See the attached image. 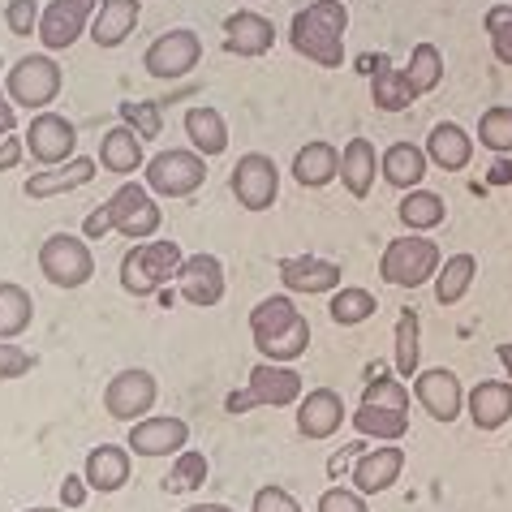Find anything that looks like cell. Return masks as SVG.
I'll return each instance as SVG.
<instances>
[{"label":"cell","mask_w":512,"mask_h":512,"mask_svg":"<svg viewBox=\"0 0 512 512\" xmlns=\"http://www.w3.org/2000/svg\"><path fill=\"white\" fill-rule=\"evenodd\" d=\"M345 35H349V9L345 0H310L297 9L289 26V44L297 56H306L319 69H340L345 65Z\"/></svg>","instance_id":"cell-1"},{"label":"cell","mask_w":512,"mask_h":512,"mask_svg":"<svg viewBox=\"0 0 512 512\" xmlns=\"http://www.w3.org/2000/svg\"><path fill=\"white\" fill-rule=\"evenodd\" d=\"M181 263H186V250H181L173 237L138 241V246H130L121 254V267H117L121 289L130 297H151V293H160L177 280Z\"/></svg>","instance_id":"cell-2"},{"label":"cell","mask_w":512,"mask_h":512,"mask_svg":"<svg viewBox=\"0 0 512 512\" xmlns=\"http://www.w3.org/2000/svg\"><path fill=\"white\" fill-rule=\"evenodd\" d=\"M302 375H297V366H284V362H254L250 366V379L246 388L233 392L229 401H224V414H250V409H289L302 401Z\"/></svg>","instance_id":"cell-3"},{"label":"cell","mask_w":512,"mask_h":512,"mask_svg":"<svg viewBox=\"0 0 512 512\" xmlns=\"http://www.w3.org/2000/svg\"><path fill=\"white\" fill-rule=\"evenodd\" d=\"M439 263H444V254H439L435 237L405 233V237H392L388 246H383L379 276H383V284H392V289H422V284L435 280Z\"/></svg>","instance_id":"cell-4"},{"label":"cell","mask_w":512,"mask_h":512,"mask_svg":"<svg viewBox=\"0 0 512 512\" xmlns=\"http://www.w3.org/2000/svg\"><path fill=\"white\" fill-rule=\"evenodd\" d=\"M61 87H65V69L52 52L22 56L5 74V95L13 99V108H26V112H48Z\"/></svg>","instance_id":"cell-5"},{"label":"cell","mask_w":512,"mask_h":512,"mask_svg":"<svg viewBox=\"0 0 512 512\" xmlns=\"http://www.w3.org/2000/svg\"><path fill=\"white\" fill-rule=\"evenodd\" d=\"M207 181V160L194 147H168L160 155H151L142 168V186L155 198H190L194 190H203Z\"/></svg>","instance_id":"cell-6"},{"label":"cell","mask_w":512,"mask_h":512,"mask_svg":"<svg viewBox=\"0 0 512 512\" xmlns=\"http://www.w3.org/2000/svg\"><path fill=\"white\" fill-rule=\"evenodd\" d=\"M203 65V35L194 26H173V31L155 35L151 48L142 52V69L155 82H181Z\"/></svg>","instance_id":"cell-7"},{"label":"cell","mask_w":512,"mask_h":512,"mask_svg":"<svg viewBox=\"0 0 512 512\" xmlns=\"http://www.w3.org/2000/svg\"><path fill=\"white\" fill-rule=\"evenodd\" d=\"M104 207H108L112 233H121L130 246H138V241H151L155 233H160V224H164L160 203H155V194L142 186V181H121Z\"/></svg>","instance_id":"cell-8"},{"label":"cell","mask_w":512,"mask_h":512,"mask_svg":"<svg viewBox=\"0 0 512 512\" xmlns=\"http://www.w3.org/2000/svg\"><path fill=\"white\" fill-rule=\"evenodd\" d=\"M229 190L237 198V207L250 211V216L272 211L280 203V168H276V160L272 155H263V151L237 155V164L229 173Z\"/></svg>","instance_id":"cell-9"},{"label":"cell","mask_w":512,"mask_h":512,"mask_svg":"<svg viewBox=\"0 0 512 512\" xmlns=\"http://www.w3.org/2000/svg\"><path fill=\"white\" fill-rule=\"evenodd\" d=\"M39 272H44L48 284L56 289H82L91 276H95V259H91V246L87 237H74V233H52L44 237L39 246Z\"/></svg>","instance_id":"cell-10"},{"label":"cell","mask_w":512,"mask_h":512,"mask_svg":"<svg viewBox=\"0 0 512 512\" xmlns=\"http://www.w3.org/2000/svg\"><path fill=\"white\" fill-rule=\"evenodd\" d=\"M155 401H160V383H155V375L147 371V366H125V371H117L108 379L104 388V409L108 418L117 422H142L151 418Z\"/></svg>","instance_id":"cell-11"},{"label":"cell","mask_w":512,"mask_h":512,"mask_svg":"<svg viewBox=\"0 0 512 512\" xmlns=\"http://www.w3.org/2000/svg\"><path fill=\"white\" fill-rule=\"evenodd\" d=\"M22 142H26V155L44 168H56V164H69L78 155V125L61 117V112H35L22 130Z\"/></svg>","instance_id":"cell-12"},{"label":"cell","mask_w":512,"mask_h":512,"mask_svg":"<svg viewBox=\"0 0 512 512\" xmlns=\"http://www.w3.org/2000/svg\"><path fill=\"white\" fill-rule=\"evenodd\" d=\"M95 5L87 0H48L44 18H39V44L48 52H69L82 35H91Z\"/></svg>","instance_id":"cell-13"},{"label":"cell","mask_w":512,"mask_h":512,"mask_svg":"<svg viewBox=\"0 0 512 512\" xmlns=\"http://www.w3.org/2000/svg\"><path fill=\"white\" fill-rule=\"evenodd\" d=\"M414 401L431 414L435 422H457L465 414V383L448 366H431V371L414 375Z\"/></svg>","instance_id":"cell-14"},{"label":"cell","mask_w":512,"mask_h":512,"mask_svg":"<svg viewBox=\"0 0 512 512\" xmlns=\"http://www.w3.org/2000/svg\"><path fill=\"white\" fill-rule=\"evenodd\" d=\"M125 448L134 457H177V452L190 448V422L186 418H168V414H151L134 422Z\"/></svg>","instance_id":"cell-15"},{"label":"cell","mask_w":512,"mask_h":512,"mask_svg":"<svg viewBox=\"0 0 512 512\" xmlns=\"http://www.w3.org/2000/svg\"><path fill=\"white\" fill-rule=\"evenodd\" d=\"M173 284L190 306L211 310V306L224 302V263L216 254H186V263H181Z\"/></svg>","instance_id":"cell-16"},{"label":"cell","mask_w":512,"mask_h":512,"mask_svg":"<svg viewBox=\"0 0 512 512\" xmlns=\"http://www.w3.org/2000/svg\"><path fill=\"white\" fill-rule=\"evenodd\" d=\"M340 276H345V263L336 259H319V254H293V259L280 263V284L284 293H336Z\"/></svg>","instance_id":"cell-17"},{"label":"cell","mask_w":512,"mask_h":512,"mask_svg":"<svg viewBox=\"0 0 512 512\" xmlns=\"http://www.w3.org/2000/svg\"><path fill=\"white\" fill-rule=\"evenodd\" d=\"M82 478H87L91 495H117L134 478V452L121 444H95L82 461Z\"/></svg>","instance_id":"cell-18"},{"label":"cell","mask_w":512,"mask_h":512,"mask_svg":"<svg viewBox=\"0 0 512 512\" xmlns=\"http://www.w3.org/2000/svg\"><path fill=\"white\" fill-rule=\"evenodd\" d=\"M349 474H353V487H358L366 500L392 491L405 474V448L401 444H379L375 452H362L358 465H349Z\"/></svg>","instance_id":"cell-19"},{"label":"cell","mask_w":512,"mask_h":512,"mask_svg":"<svg viewBox=\"0 0 512 512\" xmlns=\"http://www.w3.org/2000/svg\"><path fill=\"white\" fill-rule=\"evenodd\" d=\"M345 396L336 388H310L297 401V435L302 439H327L345 426Z\"/></svg>","instance_id":"cell-20"},{"label":"cell","mask_w":512,"mask_h":512,"mask_svg":"<svg viewBox=\"0 0 512 512\" xmlns=\"http://www.w3.org/2000/svg\"><path fill=\"white\" fill-rule=\"evenodd\" d=\"M465 414L474 431H500L512 422V379H478L465 392Z\"/></svg>","instance_id":"cell-21"},{"label":"cell","mask_w":512,"mask_h":512,"mask_svg":"<svg viewBox=\"0 0 512 512\" xmlns=\"http://www.w3.org/2000/svg\"><path fill=\"white\" fill-rule=\"evenodd\" d=\"M99 173V160L91 155H74L69 164H56V168H39V173L26 177V198H35V203H44V198H56V194H74L82 186H91Z\"/></svg>","instance_id":"cell-22"},{"label":"cell","mask_w":512,"mask_h":512,"mask_svg":"<svg viewBox=\"0 0 512 512\" xmlns=\"http://www.w3.org/2000/svg\"><path fill=\"white\" fill-rule=\"evenodd\" d=\"M142 22V0H99L91 18V44L99 52L121 48Z\"/></svg>","instance_id":"cell-23"},{"label":"cell","mask_w":512,"mask_h":512,"mask_svg":"<svg viewBox=\"0 0 512 512\" xmlns=\"http://www.w3.org/2000/svg\"><path fill=\"white\" fill-rule=\"evenodd\" d=\"M276 48V26L259 9H237L224 18V52L233 56H263Z\"/></svg>","instance_id":"cell-24"},{"label":"cell","mask_w":512,"mask_h":512,"mask_svg":"<svg viewBox=\"0 0 512 512\" xmlns=\"http://www.w3.org/2000/svg\"><path fill=\"white\" fill-rule=\"evenodd\" d=\"M422 151H426V160L435 168H444V173H465L469 160H474V134L457 121H439V125H431Z\"/></svg>","instance_id":"cell-25"},{"label":"cell","mask_w":512,"mask_h":512,"mask_svg":"<svg viewBox=\"0 0 512 512\" xmlns=\"http://www.w3.org/2000/svg\"><path fill=\"white\" fill-rule=\"evenodd\" d=\"M426 151L418 147V142H392L388 151H379V177L388 181L392 190H401V194H409V190H418L422 186V177H426Z\"/></svg>","instance_id":"cell-26"},{"label":"cell","mask_w":512,"mask_h":512,"mask_svg":"<svg viewBox=\"0 0 512 512\" xmlns=\"http://www.w3.org/2000/svg\"><path fill=\"white\" fill-rule=\"evenodd\" d=\"M375 177H379V151L371 138H349L340 147V186H345L353 198H366L375 190Z\"/></svg>","instance_id":"cell-27"},{"label":"cell","mask_w":512,"mask_h":512,"mask_svg":"<svg viewBox=\"0 0 512 512\" xmlns=\"http://www.w3.org/2000/svg\"><path fill=\"white\" fill-rule=\"evenodd\" d=\"M99 168L117 177H134L138 168H147V147L130 125H112V130L99 138Z\"/></svg>","instance_id":"cell-28"},{"label":"cell","mask_w":512,"mask_h":512,"mask_svg":"<svg viewBox=\"0 0 512 512\" xmlns=\"http://www.w3.org/2000/svg\"><path fill=\"white\" fill-rule=\"evenodd\" d=\"M336 177H340V147H332V142L315 138L293 155V181L302 190H323V186H332Z\"/></svg>","instance_id":"cell-29"},{"label":"cell","mask_w":512,"mask_h":512,"mask_svg":"<svg viewBox=\"0 0 512 512\" xmlns=\"http://www.w3.org/2000/svg\"><path fill=\"white\" fill-rule=\"evenodd\" d=\"M353 431L375 444H401L409 435V409H388V405H358L353 409Z\"/></svg>","instance_id":"cell-30"},{"label":"cell","mask_w":512,"mask_h":512,"mask_svg":"<svg viewBox=\"0 0 512 512\" xmlns=\"http://www.w3.org/2000/svg\"><path fill=\"white\" fill-rule=\"evenodd\" d=\"M186 138H190V147L203 155H224L229 151V121H224V112L220 108H190L186 112Z\"/></svg>","instance_id":"cell-31"},{"label":"cell","mask_w":512,"mask_h":512,"mask_svg":"<svg viewBox=\"0 0 512 512\" xmlns=\"http://www.w3.org/2000/svg\"><path fill=\"white\" fill-rule=\"evenodd\" d=\"M474 280H478V259L469 250L461 254H448L444 263H439V272H435V302L439 306H457L461 297L474 289Z\"/></svg>","instance_id":"cell-32"},{"label":"cell","mask_w":512,"mask_h":512,"mask_svg":"<svg viewBox=\"0 0 512 512\" xmlns=\"http://www.w3.org/2000/svg\"><path fill=\"white\" fill-rule=\"evenodd\" d=\"M414 91H409V78L405 69H396L388 56H375V78H371V104L379 112H405L414 104Z\"/></svg>","instance_id":"cell-33"},{"label":"cell","mask_w":512,"mask_h":512,"mask_svg":"<svg viewBox=\"0 0 512 512\" xmlns=\"http://www.w3.org/2000/svg\"><path fill=\"white\" fill-rule=\"evenodd\" d=\"M396 379H414L422 371V319L414 306H405L396 315V349H392Z\"/></svg>","instance_id":"cell-34"},{"label":"cell","mask_w":512,"mask_h":512,"mask_svg":"<svg viewBox=\"0 0 512 512\" xmlns=\"http://www.w3.org/2000/svg\"><path fill=\"white\" fill-rule=\"evenodd\" d=\"M396 216H401L405 224V233H431L444 224L448 216V207H444V194H435V190H409L401 194V203H396Z\"/></svg>","instance_id":"cell-35"},{"label":"cell","mask_w":512,"mask_h":512,"mask_svg":"<svg viewBox=\"0 0 512 512\" xmlns=\"http://www.w3.org/2000/svg\"><path fill=\"white\" fill-rule=\"evenodd\" d=\"M306 315L297 310L293 302V293H272V297H263L259 306L250 310V336L259 340V336H280V332H289L293 323H302Z\"/></svg>","instance_id":"cell-36"},{"label":"cell","mask_w":512,"mask_h":512,"mask_svg":"<svg viewBox=\"0 0 512 512\" xmlns=\"http://www.w3.org/2000/svg\"><path fill=\"white\" fill-rule=\"evenodd\" d=\"M35 323V297L13 280H0V340H18Z\"/></svg>","instance_id":"cell-37"},{"label":"cell","mask_w":512,"mask_h":512,"mask_svg":"<svg viewBox=\"0 0 512 512\" xmlns=\"http://www.w3.org/2000/svg\"><path fill=\"white\" fill-rule=\"evenodd\" d=\"M375 310H379V297L371 289H362V284H349V289L327 297V315H332L336 327H358L366 319H375Z\"/></svg>","instance_id":"cell-38"},{"label":"cell","mask_w":512,"mask_h":512,"mask_svg":"<svg viewBox=\"0 0 512 512\" xmlns=\"http://www.w3.org/2000/svg\"><path fill=\"white\" fill-rule=\"evenodd\" d=\"M405 78H409V91H414L418 99L431 95L439 82H444V52H439L435 44H414L409 65H405Z\"/></svg>","instance_id":"cell-39"},{"label":"cell","mask_w":512,"mask_h":512,"mask_svg":"<svg viewBox=\"0 0 512 512\" xmlns=\"http://www.w3.org/2000/svg\"><path fill=\"white\" fill-rule=\"evenodd\" d=\"M254 349H259L263 362H284V366L297 362L310 349V319L293 323L289 332H280V336H259V340H254Z\"/></svg>","instance_id":"cell-40"},{"label":"cell","mask_w":512,"mask_h":512,"mask_svg":"<svg viewBox=\"0 0 512 512\" xmlns=\"http://www.w3.org/2000/svg\"><path fill=\"white\" fill-rule=\"evenodd\" d=\"M478 147L491 155H512V104H491L478 117Z\"/></svg>","instance_id":"cell-41"},{"label":"cell","mask_w":512,"mask_h":512,"mask_svg":"<svg viewBox=\"0 0 512 512\" xmlns=\"http://www.w3.org/2000/svg\"><path fill=\"white\" fill-rule=\"evenodd\" d=\"M211 461L203 457V452H177V465H168V474L160 478V487L168 491V495H181V491H198V487H203V482H207V474H211V469H207Z\"/></svg>","instance_id":"cell-42"},{"label":"cell","mask_w":512,"mask_h":512,"mask_svg":"<svg viewBox=\"0 0 512 512\" xmlns=\"http://www.w3.org/2000/svg\"><path fill=\"white\" fill-rule=\"evenodd\" d=\"M482 26H487V39H491L495 61L512 65V5H491L487 18H482Z\"/></svg>","instance_id":"cell-43"},{"label":"cell","mask_w":512,"mask_h":512,"mask_svg":"<svg viewBox=\"0 0 512 512\" xmlns=\"http://www.w3.org/2000/svg\"><path fill=\"white\" fill-rule=\"evenodd\" d=\"M121 121L130 125V130H134L142 142H151V138H160V130H164V108L151 104V99H138V104H121Z\"/></svg>","instance_id":"cell-44"},{"label":"cell","mask_w":512,"mask_h":512,"mask_svg":"<svg viewBox=\"0 0 512 512\" xmlns=\"http://www.w3.org/2000/svg\"><path fill=\"white\" fill-rule=\"evenodd\" d=\"M362 405H388V409H409V388L396 375H375L362 392Z\"/></svg>","instance_id":"cell-45"},{"label":"cell","mask_w":512,"mask_h":512,"mask_svg":"<svg viewBox=\"0 0 512 512\" xmlns=\"http://www.w3.org/2000/svg\"><path fill=\"white\" fill-rule=\"evenodd\" d=\"M39 18H44L39 0H9L5 5V26H9V35H18V39L39 35Z\"/></svg>","instance_id":"cell-46"},{"label":"cell","mask_w":512,"mask_h":512,"mask_svg":"<svg viewBox=\"0 0 512 512\" xmlns=\"http://www.w3.org/2000/svg\"><path fill=\"white\" fill-rule=\"evenodd\" d=\"M319 512H371V504H366V495L358 487H327L319 495Z\"/></svg>","instance_id":"cell-47"},{"label":"cell","mask_w":512,"mask_h":512,"mask_svg":"<svg viewBox=\"0 0 512 512\" xmlns=\"http://www.w3.org/2000/svg\"><path fill=\"white\" fill-rule=\"evenodd\" d=\"M35 371V358L26 349H18L13 340H0V379H22Z\"/></svg>","instance_id":"cell-48"},{"label":"cell","mask_w":512,"mask_h":512,"mask_svg":"<svg viewBox=\"0 0 512 512\" xmlns=\"http://www.w3.org/2000/svg\"><path fill=\"white\" fill-rule=\"evenodd\" d=\"M254 512H302V504H297L284 487H276V482H267V487L254 491Z\"/></svg>","instance_id":"cell-49"},{"label":"cell","mask_w":512,"mask_h":512,"mask_svg":"<svg viewBox=\"0 0 512 512\" xmlns=\"http://www.w3.org/2000/svg\"><path fill=\"white\" fill-rule=\"evenodd\" d=\"M87 495H91V487H87V478L82 474H65V482H61V508H82L87 504Z\"/></svg>","instance_id":"cell-50"},{"label":"cell","mask_w":512,"mask_h":512,"mask_svg":"<svg viewBox=\"0 0 512 512\" xmlns=\"http://www.w3.org/2000/svg\"><path fill=\"white\" fill-rule=\"evenodd\" d=\"M108 233H112V220H108V207L99 203V207L87 211V220H82V237H87V241H104Z\"/></svg>","instance_id":"cell-51"},{"label":"cell","mask_w":512,"mask_h":512,"mask_svg":"<svg viewBox=\"0 0 512 512\" xmlns=\"http://www.w3.org/2000/svg\"><path fill=\"white\" fill-rule=\"evenodd\" d=\"M22 160H26V142H22V134H5V142H0V173L18 168Z\"/></svg>","instance_id":"cell-52"},{"label":"cell","mask_w":512,"mask_h":512,"mask_svg":"<svg viewBox=\"0 0 512 512\" xmlns=\"http://www.w3.org/2000/svg\"><path fill=\"white\" fill-rule=\"evenodd\" d=\"M512 181V155H495L491 173H487V186H508Z\"/></svg>","instance_id":"cell-53"},{"label":"cell","mask_w":512,"mask_h":512,"mask_svg":"<svg viewBox=\"0 0 512 512\" xmlns=\"http://www.w3.org/2000/svg\"><path fill=\"white\" fill-rule=\"evenodd\" d=\"M18 130V117H13V99L5 95V82H0V134Z\"/></svg>","instance_id":"cell-54"},{"label":"cell","mask_w":512,"mask_h":512,"mask_svg":"<svg viewBox=\"0 0 512 512\" xmlns=\"http://www.w3.org/2000/svg\"><path fill=\"white\" fill-rule=\"evenodd\" d=\"M362 452H366L362 444H353V448H345V452H336V457L327 461V469H332V474H340V469H345V461H349V457H362Z\"/></svg>","instance_id":"cell-55"},{"label":"cell","mask_w":512,"mask_h":512,"mask_svg":"<svg viewBox=\"0 0 512 512\" xmlns=\"http://www.w3.org/2000/svg\"><path fill=\"white\" fill-rule=\"evenodd\" d=\"M181 512H237L229 504H190V508H181Z\"/></svg>","instance_id":"cell-56"},{"label":"cell","mask_w":512,"mask_h":512,"mask_svg":"<svg viewBox=\"0 0 512 512\" xmlns=\"http://www.w3.org/2000/svg\"><path fill=\"white\" fill-rule=\"evenodd\" d=\"M495 358H500V366L512 375V345H495Z\"/></svg>","instance_id":"cell-57"},{"label":"cell","mask_w":512,"mask_h":512,"mask_svg":"<svg viewBox=\"0 0 512 512\" xmlns=\"http://www.w3.org/2000/svg\"><path fill=\"white\" fill-rule=\"evenodd\" d=\"M22 512H69V508H61V504H56V508L52 504H35V508H22Z\"/></svg>","instance_id":"cell-58"},{"label":"cell","mask_w":512,"mask_h":512,"mask_svg":"<svg viewBox=\"0 0 512 512\" xmlns=\"http://www.w3.org/2000/svg\"><path fill=\"white\" fill-rule=\"evenodd\" d=\"M87 5H99V0H87Z\"/></svg>","instance_id":"cell-59"}]
</instances>
